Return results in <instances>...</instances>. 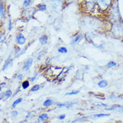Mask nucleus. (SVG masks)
<instances>
[{
  "label": "nucleus",
  "instance_id": "nucleus-26",
  "mask_svg": "<svg viewBox=\"0 0 123 123\" xmlns=\"http://www.w3.org/2000/svg\"><path fill=\"white\" fill-rule=\"evenodd\" d=\"M35 79H36V77H33V78H31V81H34V80H35Z\"/></svg>",
  "mask_w": 123,
  "mask_h": 123
},
{
  "label": "nucleus",
  "instance_id": "nucleus-16",
  "mask_svg": "<svg viewBox=\"0 0 123 123\" xmlns=\"http://www.w3.org/2000/svg\"><path fill=\"white\" fill-rule=\"evenodd\" d=\"M39 89H40V86L39 85H35L32 87V88L31 89V92H36L37 90H39Z\"/></svg>",
  "mask_w": 123,
  "mask_h": 123
},
{
  "label": "nucleus",
  "instance_id": "nucleus-13",
  "mask_svg": "<svg viewBox=\"0 0 123 123\" xmlns=\"http://www.w3.org/2000/svg\"><path fill=\"white\" fill-rule=\"evenodd\" d=\"M22 101V98L17 99L15 101H13V104H12V106L13 107H15L17 105L19 104V103H20Z\"/></svg>",
  "mask_w": 123,
  "mask_h": 123
},
{
  "label": "nucleus",
  "instance_id": "nucleus-24",
  "mask_svg": "<svg viewBox=\"0 0 123 123\" xmlns=\"http://www.w3.org/2000/svg\"><path fill=\"white\" fill-rule=\"evenodd\" d=\"M18 79L19 80H22L23 79V75L22 74H19L18 76Z\"/></svg>",
  "mask_w": 123,
  "mask_h": 123
},
{
  "label": "nucleus",
  "instance_id": "nucleus-3",
  "mask_svg": "<svg viewBox=\"0 0 123 123\" xmlns=\"http://www.w3.org/2000/svg\"><path fill=\"white\" fill-rule=\"evenodd\" d=\"M106 110H117L119 112H123V106L117 105V106H113L111 108H106Z\"/></svg>",
  "mask_w": 123,
  "mask_h": 123
},
{
  "label": "nucleus",
  "instance_id": "nucleus-22",
  "mask_svg": "<svg viewBox=\"0 0 123 123\" xmlns=\"http://www.w3.org/2000/svg\"><path fill=\"white\" fill-rule=\"evenodd\" d=\"M30 1L26 0V1H24V5L25 6H28L30 5Z\"/></svg>",
  "mask_w": 123,
  "mask_h": 123
},
{
  "label": "nucleus",
  "instance_id": "nucleus-7",
  "mask_svg": "<svg viewBox=\"0 0 123 123\" xmlns=\"http://www.w3.org/2000/svg\"><path fill=\"white\" fill-rule=\"evenodd\" d=\"M98 86L101 88H104L108 86V82L106 80H102L100 81L98 83Z\"/></svg>",
  "mask_w": 123,
  "mask_h": 123
},
{
  "label": "nucleus",
  "instance_id": "nucleus-10",
  "mask_svg": "<svg viewBox=\"0 0 123 123\" xmlns=\"http://www.w3.org/2000/svg\"><path fill=\"white\" fill-rule=\"evenodd\" d=\"M22 87H23V89H27L28 87L30 86V82H29L28 81H24L22 83Z\"/></svg>",
  "mask_w": 123,
  "mask_h": 123
},
{
  "label": "nucleus",
  "instance_id": "nucleus-4",
  "mask_svg": "<svg viewBox=\"0 0 123 123\" xmlns=\"http://www.w3.org/2000/svg\"><path fill=\"white\" fill-rule=\"evenodd\" d=\"M48 118H49V116H48V115L47 114H42L39 116L38 118H37V120H38L39 122H40V121H41V122H43V121H45V120H48Z\"/></svg>",
  "mask_w": 123,
  "mask_h": 123
},
{
  "label": "nucleus",
  "instance_id": "nucleus-17",
  "mask_svg": "<svg viewBox=\"0 0 123 123\" xmlns=\"http://www.w3.org/2000/svg\"><path fill=\"white\" fill-rule=\"evenodd\" d=\"M79 93V91H73V92H71L70 93H67L66 94V95H76Z\"/></svg>",
  "mask_w": 123,
  "mask_h": 123
},
{
  "label": "nucleus",
  "instance_id": "nucleus-5",
  "mask_svg": "<svg viewBox=\"0 0 123 123\" xmlns=\"http://www.w3.org/2000/svg\"><path fill=\"white\" fill-rule=\"evenodd\" d=\"M40 41L42 45L46 44L47 43V42H48V36H46V35H42V36L40 38Z\"/></svg>",
  "mask_w": 123,
  "mask_h": 123
},
{
  "label": "nucleus",
  "instance_id": "nucleus-19",
  "mask_svg": "<svg viewBox=\"0 0 123 123\" xmlns=\"http://www.w3.org/2000/svg\"><path fill=\"white\" fill-rule=\"evenodd\" d=\"M39 9L40 11H45L46 9V6L45 4H42L39 6Z\"/></svg>",
  "mask_w": 123,
  "mask_h": 123
},
{
  "label": "nucleus",
  "instance_id": "nucleus-12",
  "mask_svg": "<svg viewBox=\"0 0 123 123\" xmlns=\"http://www.w3.org/2000/svg\"><path fill=\"white\" fill-rule=\"evenodd\" d=\"M110 114H94L93 117L94 118H102V117H106L108 116Z\"/></svg>",
  "mask_w": 123,
  "mask_h": 123
},
{
  "label": "nucleus",
  "instance_id": "nucleus-11",
  "mask_svg": "<svg viewBox=\"0 0 123 123\" xmlns=\"http://www.w3.org/2000/svg\"><path fill=\"white\" fill-rule=\"evenodd\" d=\"M81 38H82V35H78V36L74 38V40H72V44L76 43H78V41H80V40H81Z\"/></svg>",
  "mask_w": 123,
  "mask_h": 123
},
{
  "label": "nucleus",
  "instance_id": "nucleus-20",
  "mask_svg": "<svg viewBox=\"0 0 123 123\" xmlns=\"http://www.w3.org/2000/svg\"><path fill=\"white\" fill-rule=\"evenodd\" d=\"M11 114L12 116H17L18 115V112L16 110H13L11 112Z\"/></svg>",
  "mask_w": 123,
  "mask_h": 123
},
{
  "label": "nucleus",
  "instance_id": "nucleus-6",
  "mask_svg": "<svg viewBox=\"0 0 123 123\" xmlns=\"http://www.w3.org/2000/svg\"><path fill=\"white\" fill-rule=\"evenodd\" d=\"M12 65V59H8V60H7L6 63H5V64L3 65V70H5L8 67H11Z\"/></svg>",
  "mask_w": 123,
  "mask_h": 123
},
{
  "label": "nucleus",
  "instance_id": "nucleus-18",
  "mask_svg": "<svg viewBox=\"0 0 123 123\" xmlns=\"http://www.w3.org/2000/svg\"><path fill=\"white\" fill-rule=\"evenodd\" d=\"M117 65V63L114 61H110L107 64V66L108 67H114L115 65Z\"/></svg>",
  "mask_w": 123,
  "mask_h": 123
},
{
  "label": "nucleus",
  "instance_id": "nucleus-8",
  "mask_svg": "<svg viewBox=\"0 0 123 123\" xmlns=\"http://www.w3.org/2000/svg\"><path fill=\"white\" fill-rule=\"evenodd\" d=\"M53 104V101L52 100H50V99H48V100H46V101H44V102L43 103V105L44 106H46V107H48V106H52Z\"/></svg>",
  "mask_w": 123,
  "mask_h": 123
},
{
  "label": "nucleus",
  "instance_id": "nucleus-9",
  "mask_svg": "<svg viewBox=\"0 0 123 123\" xmlns=\"http://www.w3.org/2000/svg\"><path fill=\"white\" fill-rule=\"evenodd\" d=\"M4 17V8H3V4L0 3V20Z\"/></svg>",
  "mask_w": 123,
  "mask_h": 123
},
{
  "label": "nucleus",
  "instance_id": "nucleus-1",
  "mask_svg": "<svg viewBox=\"0 0 123 123\" xmlns=\"http://www.w3.org/2000/svg\"><path fill=\"white\" fill-rule=\"evenodd\" d=\"M25 41H26L25 38L22 34H19L16 37V42L18 44L23 45V44H24L25 43Z\"/></svg>",
  "mask_w": 123,
  "mask_h": 123
},
{
  "label": "nucleus",
  "instance_id": "nucleus-21",
  "mask_svg": "<svg viewBox=\"0 0 123 123\" xmlns=\"http://www.w3.org/2000/svg\"><path fill=\"white\" fill-rule=\"evenodd\" d=\"M58 118L60 120H64L65 118H66V115H65V114H61V115H60V116L58 117Z\"/></svg>",
  "mask_w": 123,
  "mask_h": 123
},
{
  "label": "nucleus",
  "instance_id": "nucleus-2",
  "mask_svg": "<svg viewBox=\"0 0 123 123\" xmlns=\"http://www.w3.org/2000/svg\"><path fill=\"white\" fill-rule=\"evenodd\" d=\"M32 63H33V58H28V61L25 63L24 67V69L25 71H28L30 69L31 66V65H32Z\"/></svg>",
  "mask_w": 123,
  "mask_h": 123
},
{
  "label": "nucleus",
  "instance_id": "nucleus-14",
  "mask_svg": "<svg viewBox=\"0 0 123 123\" xmlns=\"http://www.w3.org/2000/svg\"><path fill=\"white\" fill-rule=\"evenodd\" d=\"M5 94V96L6 97V98H9L11 97V95H12V91L11 90H7L6 92L4 93Z\"/></svg>",
  "mask_w": 123,
  "mask_h": 123
},
{
  "label": "nucleus",
  "instance_id": "nucleus-15",
  "mask_svg": "<svg viewBox=\"0 0 123 123\" xmlns=\"http://www.w3.org/2000/svg\"><path fill=\"white\" fill-rule=\"evenodd\" d=\"M58 52L60 53H67L68 52V50L65 47H61L58 49Z\"/></svg>",
  "mask_w": 123,
  "mask_h": 123
},
{
  "label": "nucleus",
  "instance_id": "nucleus-28",
  "mask_svg": "<svg viewBox=\"0 0 123 123\" xmlns=\"http://www.w3.org/2000/svg\"></svg>",
  "mask_w": 123,
  "mask_h": 123
},
{
  "label": "nucleus",
  "instance_id": "nucleus-23",
  "mask_svg": "<svg viewBox=\"0 0 123 123\" xmlns=\"http://www.w3.org/2000/svg\"><path fill=\"white\" fill-rule=\"evenodd\" d=\"M4 40H5V35L0 34V42H3Z\"/></svg>",
  "mask_w": 123,
  "mask_h": 123
},
{
  "label": "nucleus",
  "instance_id": "nucleus-25",
  "mask_svg": "<svg viewBox=\"0 0 123 123\" xmlns=\"http://www.w3.org/2000/svg\"><path fill=\"white\" fill-rule=\"evenodd\" d=\"M5 86H6V83H1V84L0 85V90L1 89V87H3Z\"/></svg>",
  "mask_w": 123,
  "mask_h": 123
},
{
  "label": "nucleus",
  "instance_id": "nucleus-27",
  "mask_svg": "<svg viewBox=\"0 0 123 123\" xmlns=\"http://www.w3.org/2000/svg\"><path fill=\"white\" fill-rule=\"evenodd\" d=\"M24 123V122H19V123Z\"/></svg>",
  "mask_w": 123,
  "mask_h": 123
},
{
  "label": "nucleus",
  "instance_id": "nucleus-29",
  "mask_svg": "<svg viewBox=\"0 0 123 123\" xmlns=\"http://www.w3.org/2000/svg\"></svg>",
  "mask_w": 123,
  "mask_h": 123
}]
</instances>
